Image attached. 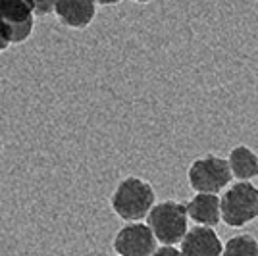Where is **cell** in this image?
Wrapping results in <instances>:
<instances>
[{"mask_svg":"<svg viewBox=\"0 0 258 256\" xmlns=\"http://www.w3.org/2000/svg\"><path fill=\"white\" fill-rule=\"evenodd\" d=\"M154 206V189L139 177H127L112 195V208L125 222H139Z\"/></svg>","mask_w":258,"mask_h":256,"instance_id":"6da1fadb","label":"cell"},{"mask_svg":"<svg viewBox=\"0 0 258 256\" xmlns=\"http://www.w3.org/2000/svg\"><path fill=\"white\" fill-rule=\"evenodd\" d=\"M187 222H189L187 204L175 201L154 204L149 212V225L160 243H170V245L179 243L187 233Z\"/></svg>","mask_w":258,"mask_h":256,"instance_id":"7a4b0ae2","label":"cell"},{"mask_svg":"<svg viewBox=\"0 0 258 256\" xmlns=\"http://www.w3.org/2000/svg\"><path fill=\"white\" fill-rule=\"evenodd\" d=\"M258 216V189L250 181L231 185L222 197V220L231 227L252 222Z\"/></svg>","mask_w":258,"mask_h":256,"instance_id":"3957f363","label":"cell"},{"mask_svg":"<svg viewBox=\"0 0 258 256\" xmlns=\"http://www.w3.org/2000/svg\"><path fill=\"white\" fill-rule=\"evenodd\" d=\"M187 177H189V185L193 191L220 193L229 185L233 173L229 168V160L208 154L205 158H199L191 164Z\"/></svg>","mask_w":258,"mask_h":256,"instance_id":"277c9868","label":"cell"},{"mask_svg":"<svg viewBox=\"0 0 258 256\" xmlns=\"http://www.w3.org/2000/svg\"><path fill=\"white\" fill-rule=\"evenodd\" d=\"M156 235L147 224H131L119 229L114 239V248L123 256H149L156 252Z\"/></svg>","mask_w":258,"mask_h":256,"instance_id":"5b68a950","label":"cell"},{"mask_svg":"<svg viewBox=\"0 0 258 256\" xmlns=\"http://www.w3.org/2000/svg\"><path fill=\"white\" fill-rule=\"evenodd\" d=\"M33 12L29 0H0V20L10 31L12 43H23L33 33Z\"/></svg>","mask_w":258,"mask_h":256,"instance_id":"8992f818","label":"cell"},{"mask_svg":"<svg viewBox=\"0 0 258 256\" xmlns=\"http://www.w3.org/2000/svg\"><path fill=\"white\" fill-rule=\"evenodd\" d=\"M181 252L191 256H218L224 252V245L212 225L199 224L181 239Z\"/></svg>","mask_w":258,"mask_h":256,"instance_id":"52a82bcc","label":"cell"},{"mask_svg":"<svg viewBox=\"0 0 258 256\" xmlns=\"http://www.w3.org/2000/svg\"><path fill=\"white\" fill-rule=\"evenodd\" d=\"M54 12L64 25L83 29L95 20L97 0H58Z\"/></svg>","mask_w":258,"mask_h":256,"instance_id":"ba28073f","label":"cell"},{"mask_svg":"<svg viewBox=\"0 0 258 256\" xmlns=\"http://www.w3.org/2000/svg\"><path fill=\"white\" fill-rule=\"evenodd\" d=\"M187 212L195 224L218 225L222 220V199L218 193H199L187 203Z\"/></svg>","mask_w":258,"mask_h":256,"instance_id":"9c48e42d","label":"cell"},{"mask_svg":"<svg viewBox=\"0 0 258 256\" xmlns=\"http://www.w3.org/2000/svg\"><path fill=\"white\" fill-rule=\"evenodd\" d=\"M229 168L237 179L248 181L258 175V156L248 147H235L229 152Z\"/></svg>","mask_w":258,"mask_h":256,"instance_id":"30bf717a","label":"cell"},{"mask_svg":"<svg viewBox=\"0 0 258 256\" xmlns=\"http://www.w3.org/2000/svg\"><path fill=\"white\" fill-rule=\"evenodd\" d=\"M227 254H258V241L252 235H237L233 239L227 241V245L224 246Z\"/></svg>","mask_w":258,"mask_h":256,"instance_id":"8fae6325","label":"cell"},{"mask_svg":"<svg viewBox=\"0 0 258 256\" xmlns=\"http://www.w3.org/2000/svg\"><path fill=\"white\" fill-rule=\"evenodd\" d=\"M56 2L58 0H29L33 12L37 16H46V14H52L56 10Z\"/></svg>","mask_w":258,"mask_h":256,"instance_id":"7c38bea8","label":"cell"},{"mask_svg":"<svg viewBox=\"0 0 258 256\" xmlns=\"http://www.w3.org/2000/svg\"><path fill=\"white\" fill-rule=\"evenodd\" d=\"M12 44V39H10V31H8V27H6V23L0 20V52H4L8 46Z\"/></svg>","mask_w":258,"mask_h":256,"instance_id":"4fadbf2b","label":"cell"},{"mask_svg":"<svg viewBox=\"0 0 258 256\" xmlns=\"http://www.w3.org/2000/svg\"><path fill=\"white\" fill-rule=\"evenodd\" d=\"M181 248L170 245V243H162V246H156V252L154 254H179Z\"/></svg>","mask_w":258,"mask_h":256,"instance_id":"5bb4252c","label":"cell"},{"mask_svg":"<svg viewBox=\"0 0 258 256\" xmlns=\"http://www.w3.org/2000/svg\"><path fill=\"white\" fill-rule=\"evenodd\" d=\"M98 4H104V6H112V4H119L121 0H97Z\"/></svg>","mask_w":258,"mask_h":256,"instance_id":"9a60e30c","label":"cell"},{"mask_svg":"<svg viewBox=\"0 0 258 256\" xmlns=\"http://www.w3.org/2000/svg\"><path fill=\"white\" fill-rule=\"evenodd\" d=\"M135 2H151V0H135Z\"/></svg>","mask_w":258,"mask_h":256,"instance_id":"2e32d148","label":"cell"}]
</instances>
